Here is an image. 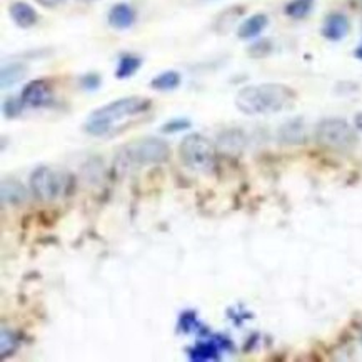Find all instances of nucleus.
I'll use <instances>...</instances> for the list:
<instances>
[{
	"instance_id": "obj_1",
	"label": "nucleus",
	"mask_w": 362,
	"mask_h": 362,
	"mask_svg": "<svg viewBox=\"0 0 362 362\" xmlns=\"http://www.w3.org/2000/svg\"><path fill=\"white\" fill-rule=\"evenodd\" d=\"M296 92L284 84H260L242 87L235 95V107L246 116H267L288 109Z\"/></svg>"
},
{
	"instance_id": "obj_2",
	"label": "nucleus",
	"mask_w": 362,
	"mask_h": 362,
	"mask_svg": "<svg viewBox=\"0 0 362 362\" xmlns=\"http://www.w3.org/2000/svg\"><path fill=\"white\" fill-rule=\"evenodd\" d=\"M150 105H152L150 99L137 95L113 100V102L92 112L84 129H86L87 134L95 137L112 136L122 122L145 113L150 109Z\"/></svg>"
},
{
	"instance_id": "obj_3",
	"label": "nucleus",
	"mask_w": 362,
	"mask_h": 362,
	"mask_svg": "<svg viewBox=\"0 0 362 362\" xmlns=\"http://www.w3.org/2000/svg\"><path fill=\"white\" fill-rule=\"evenodd\" d=\"M171 149L167 142L155 137L139 139L119 150L117 164L122 167H142L162 164L169 159Z\"/></svg>"
},
{
	"instance_id": "obj_4",
	"label": "nucleus",
	"mask_w": 362,
	"mask_h": 362,
	"mask_svg": "<svg viewBox=\"0 0 362 362\" xmlns=\"http://www.w3.org/2000/svg\"><path fill=\"white\" fill-rule=\"evenodd\" d=\"M317 142L327 149L347 152L357 145V136L347 120L329 117L322 119L315 127Z\"/></svg>"
},
{
	"instance_id": "obj_5",
	"label": "nucleus",
	"mask_w": 362,
	"mask_h": 362,
	"mask_svg": "<svg viewBox=\"0 0 362 362\" xmlns=\"http://www.w3.org/2000/svg\"><path fill=\"white\" fill-rule=\"evenodd\" d=\"M179 154L184 166L196 172H210L216 162L212 142L202 134H191L184 137L179 145Z\"/></svg>"
},
{
	"instance_id": "obj_6",
	"label": "nucleus",
	"mask_w": 362,
	"mask_h": 362,
	"mask_svg": "<svg viewBox=\"0 0 362 362\" xmlns=\"http://www.w3.org/2000/svg\"><path fill=\"white\" fill-rule=\"evenodd\" d=\"M62 180L49 167H37L31 174V191L37 199L49 202L54 200L61 194Z\"/></svg>"
},
{
	"instance_id": "obj_7",
	"label": "nucleus",
	"mask_w": 362,
	"mask_h": 362,
	"mask_svg": "<svg viewBox=\"0 0 362 362\" xmlns=\"http://www.w3.org/2000/svg\"><path fill=\"white\" fill-rule=\"evenodd\" d=\"M52 95L54 94L50 84L45 79H37V81L29 82L24 87L20 99H22L24 105H27V107L39 109L52 102Z\"/></svg>"
},
{
	"instance_id": "obj_8",
	"label": "nucleus",
	"mask_w": 362,
	"mask_h": 362,
	"mask_svg": "<svg viewBox=\"0 0 362 362\" xmlns=\"http://www.w3.org/2000/svg\"><path fill=\"white\" fill-rule=\"evenodd\" d=\"M349 33V20L347 17L340 12H332L326 17L322 25V36L326 37L327 40L332 42H339L343 40Z\"/></svg>"
},
{
	"instance_id": "obj_9",
	"label": "nucleus",
	"mask_w": 362,
	"mask_h": 362,
	"mask_svg": "<svg viewBox=\"0 0 362 362\" xmlns=\"http://www.w3.org/2000/svg\"><path fill=\"white\" fill-rule=\"evenodd\" d=\"M107 20L111 27L117 29V31H125V29H130L136 22V12H134V8L129 3H116L109 10Z\"/></svg>"
},
{
	"instance_id": "obj_10",
	"label": "nucleus",
	"mask_w": 362,
	"mask_h": 362,
	"mask_svg": "<svg viewBox=\"0 0 362 362\" xmlns=\"http://www.w3.org/2000/svg\"><path fill=\"white\" fill-rule=\"evenodd\" d=\"M221 343H219V336L212 340H205L199 343L196 346L189 349V359L194 362H205V361H217L221 357Z\"/></svg>"
},
{
	"instance_id": "obj_11",
	"label": "nucleus",
	"mask_w": 362,
	"mask_h": 362,
	"mask_svg": "<svg viewBox=\"0 0 362 362\" xmlns=\"http://www.w3.org/2000/svg\"><path fill=\"white\" fill-rule=\"evenodd\" d=\"M8 14H10L12 20L15 25H19L20 29H31L37 24V12L32 6H29L27 2H14L8 7Z\"/></svg>"
},
{
	"instance_id": "obj_12",
	"label": "nucleus",
	"mask_w": 362,
	"mask_h": 362,
	"mask_svg": "<svg viewBox=\"0 0 362 362\" xmlns=\"http://www.w3.org/2000/svg\"><path fill=\"white\" fill-rule=\"evenodd\" d=\"M279 139L284 142V144H290V145L304 144L306 141L304 120L292 119L285 122V124L279 129Z\"/></svg>"
},
{
	"instance_id": "obj_13",
	"label": "nucleus",
	"mask_w": 362,
	"mask_h": 362,
	"mask_svg": "<svg viewBox=\"0 0 362 362\" xmlns=\"http://www.w3.org/2000/svg\"><path fill=\"white\" fill-rule=\"evenodd\" d=\"M267 24H269V19L266 14H254L239 25V29H237L239 39H242V40L254 39V37H258L259 33L267 27Z\"/></svg>"
},
{
	"instance_id": "obj_14",
	"label": "nucleus",
	"mask_w": 362,
	"mask_h": 362,
	"mask_svg": "<svg viewBox=\"0 0 362 362\" xmlns=\"http://www.w3.org/2000/svg\"><path fill=\"white\" fill-rule=\"evenodd\" d=\"M0 196H2V202L8 205H19L27 199V191L20 182L17 180L7 179L2 182L0 187Z\"/></svg>"
},
{
	"instance_id": "obj_15",
	"label": "nucleus",
	"mask_w": 362,
	"mask_h": 362,
	"mask_svg": "<svg viewBox=\"0 0 362 362\" xmlns=\"http://www.w3.org/2000/svg\"><path fill=\"white\" fill-rule=\"evenodd\" d=\"M27 65L20 64V62H12V64L3 65L0 70V86L2 89H10L15 84H19L27 75Z\"/></svg>"
},
{
	"instance_id": "obj_16",
	"label": "nucleus",
	"mask_w": 362,
	"mask_h": 362,
	"mask_svg": "<svg viewBox=\"0 0 362 362\" xmlns=\"http://www.w3.org/2000/svg\"><path fill=\"white\" fill-rule=\"evenodd\" d=\"M182 82V77L178 70H166V72L159 74L157 77H154L150 81V87L155 90H161V92H167V90H174L178 89Z\"/></svg>"
},
{
	"instance_id": "obj_17",
	"label": "nucleus",
	"mask_w": 362,
	"mask_h": 362,
	"mask_svg": "<svg viewBox=\"0 0 362 362\" xmlns=\"http://www.w3.org/2000/svg\"><path fill=\"white\" fill-rule=\"evenodd\" d=\"M142 65V58L137 56H132V54H125L119 58V64H117L116 69V77L124 81V79L132 77L134 74L141 69Z\"/></svg>"
},
{
	"instance_id": "obj_18",
	"label": "nucleus",
	"mask_w": 362,
	"mask_h": 362,
	"mask_svg": "<svg viewBox=\"0 0 362 362\" xmlns=\"http://www.w3.org/2000/svg\"><path fill=\"white\" fill-rule=\"evenodd\" d=\"M315 0H290V2L285 6V15H289L290 19H306L307 15L313 12Z\"/></svg>"
},
{
	"instance_id": "obj_19",
	"label": "nucleus",
	"mask_w": 362,
	"mask_h": 362,
	"mask_svg": "<svg viewBox=\"0 0 362 362\" xmlns=\"http://www.w3.org/2000/svg\"><path fill=\"white\" fill-rule=\"evenodd\" d=\"M244 14V7H233V8H227L226 12H222L221 15L217 17L216 24H214V29L217 32H227L230 27H233L235 20L239 19Z\"/></svg>"
},
{
	"instance_id": "obj_20",
	"label": "nucleus",
	"mask_w": 362,
	"mask_h": 362,
	"mask_svg": "<svg viewBox=\"0 0 362 362\" xmlns=\"http://www.w3.org/2000/svg\"><path fill=\"white\" fill-rule=\"evenodd\" d=\"M19 347V338L14 334L12 331L2 329V334H0V357L6 359V357L12 356Z\"/></svg>"
},
{
	"instance_id": "obj_21",
	"label": "nucleus",
	"mask_w": 362,
	"mask_h": 362,
	"mask_svg": "<svg viewBox=\"0 0 362 362\" xmlns=\"http://www.w3.org/2000/svg\"><path fill=\"white\" fill-rule=\"evenodd\" d=\"M271 52H272V42L269 39H262V40L254 42V44H252L251 47L247 49V54H249L252 58L267 57Z\"/></svg>"
},
{
	"instance_id": "obj_22",
	"label": "nucleus",
	"mask_w": 362,
	"mask_h": 362,
	"mask_svg": "<svg viewBox=\"0 0 362 362\" xmlns=\"http://www.w3.org/2000/svg\"><path fill=\"white\" fill-rule=\"evenodd\" d=\"M244 141H246V139H244V134L241 130H227V132L221 136V145L230 144L234 149H241L244 145Z\"/></svg>"
},
{
	"instance_id": "obj_23",
	"label": "nucleus",
	"mask_w": 362,
	"mask_h": 362,
	"mask_svg": "<svg viewBox=\"0 0 362 362\" xmlns=\"http://www.w3.org/2000/svg\"><path fill=\"white\" fill-rule=\"evenodd\" d=\"M22 107H24L22 99H14V97H12V99H7L2 105L3 116L8 117V119H14V117H17L20 112H22Z\"/></svg>"
},
{
	"instance_id": "obj_24",
	"label": "nucleus",
	"mask_w": 362,
	"mask_h": 362,
	"mask_svg": "<svg viewBox=\"0 0 362 362\" xmlns=\"http://www.w3.org/2000/svg\"><path fill=\"white\" fill-rule=\"evenodd\" d=\"M191 127V120L189 119H172L161 127V132L164 134H175V132H182V130H187Z\"/></svg>"
},
{
	"instance_id": "obj_25",
	"label": "nucleus",
	"mask_w": 362,
	"mask_h": 362,
	"mask_svg": "<svg viewBox=\"0 0 362 362\" xmlns=\"http://www.w3.org/2000/svg\"><path fill=\"white\" fill-rule=\"evenodd\" d=\"M179 327L180 331L184 332H191V331H196L197 327H199V322H197V317L194 313H184L180 315L179 319Z\"/></svg>"
},
{
	"instance_id": "obj_26",
	"label": "nucleus",
	"mask_w": 362,
	"mask_h": 362,
	"mask_svg": "<svg viewBox=\"0 0 362 362\" xmlns=\"http://www.w3.org/2000/svg\"><path fill=\"white\" fill-rule=\"evenodd\" d=\"M100 82H102V79H100V75L95 74V72L86 74L81 79V86L86 90H97L100 87Z\"/></svg>"
},
{
	"instance_id": "obj_27",
	"label": "nucleus",
	"mask_w": 362,
	"mask_h": 362,
	"mask_svg": "<svg viewBox=\"0 0 362 362\" xmlns=\"http://www.w3.org/2000/svg\"><path fill=\"white\" fill-rule=\"evenodd\" d=\"M36 2L45 8H54V7L61 6V3H64L65 0H36Z\"/></svg>"
},
{
	"instance_id": "obj_28",
	"label": "nucleus",
	"mask_w": 362,
	"mask_h": 362,
	"mask_svg": "<svg viewBox=\"0 0 362 362\" xmlns=\"http://www.w3.org/2000/svg\"><path fill=\"white\" fill-rule=\"evenodd\" d=\"M354 124H356L357 130H361V132H362V112L356 113V117H354Z\"/></svg>"
},
{
	"instance_id": "obj_29",
	"label": "nucleus",
	"mask_w": 362,
	"mask_h": 362,
	"mask_svg": "<svg viewBox=\"0 0 362 362\" xmlns=\"http://www.w3.org/2000/svg\"><path fill=\"white\" fill-rule=\"evenodd\" d=\"M354 56H356L357 58H359V61H362V45H361V47H357V49L354 50Z\"/></svg>"
},
{
	"instance_id": "obj_30",
	"label": "nucleus",
	"mask_w": 362,
	"mask_h": 362,
	"mask_svg": "<svg viewBox=\"0 0 362 362\" xmlns=\"http://www.w3.org/2000/svg\"><path fill=\"white\" fill-rule=\"evenodd\" d=\"M79 2H84V3H89V2H94V0H79Z\"/></svg>"
},
{
	"instance_id": "obj_31",
	"label": "nucleus",
	"mask_w": 362,
	"mask_h": 362,
	"mask_svg": "<svg viewBox=\"0 0 362 362\" xmlns=\"http://www.w3.org/2000/svg\"><path fill=\"white\" fill-rule=\"evenodd\" d=\"M361 343H362V336H361Z\"/></svg>"
},
{
	"instance_id": "obj_32",
	"label": "nucleus",
	"mask_w": 362,
	"mask_h": 362,
	"mask_svg": "<svg viewBox=\"0 0 362 362\" xmlns=\"http://www.w3.org/2000/svg\"><path fill=\"white\" fill-rule=\"evenodd\" d=\"M361 2H362V0H361Z\"/></svg>"
}]
</instances>
